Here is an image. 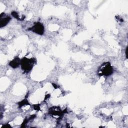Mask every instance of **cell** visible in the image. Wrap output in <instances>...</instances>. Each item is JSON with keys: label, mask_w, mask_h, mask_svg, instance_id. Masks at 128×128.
Here are the masks:
<instances>
[{"label": "cell", "mask_w": 128, "mask_h": 128, "mask_svg": "<svg viewBox=\"0 0 128 128\" xmlns=\"http://www.w3.org/2000/svg\"><path fill=\"white\" fill-rule=\"evenodd\" d=\"M20 62L21 60H20V58L18 56H16L14 58V60H12L9 62L8 64L12 68H18L20 65Z\"/></svg>", "instance_id": "obj_4"}, {"label": "cell", "mask_w": 128, "mask_h": 128, "mask_svg": "<svg viewBox=\"0 0 128 128\" xmlns=\"http://www.w3.org/2000/svg\"><path fill=\"white\" fill-rule=\"evenodd\" d=\"M0 28H2L4 26H6L10 21L11 20V18L10 16H6L4 18H0Z\"/></svg>", "instance_id": "obj_5"}, {"label": "cell", "mask_w": 128, "mask_h": 128, "mask_svg": "<svg viewBox=\"0 0 128 128\" xmlns=\"http://www.w3.org/2000/svg\"><path fill=\"white\" fill-rule=\"evenodd\" d=\"M29 105V103L28 102V100H22V101H21L20 102L18 103V105H19V106L20 107H22V106H24V105Z\"/></svg>", "instance_id": "obj_6"}, {"label": "cell", "mask_w": 128, "mask_h": 128, "mask_svg": "<svg viewBox=\"0 0 128 128\" xmlns=\"http://www.w3.org/2000/svg\"><path fill=\"white\" fill-rule=\"evenodd\" d=\"M36 62V59L34 58H28L26 57H24L21 60V68L24 71V72H29L32 70Z\"/></svg>", "instance_id": "obj_2"}, {"label": "cell", "mask_w": 128, "mask_h": 128, "mask_svg": "<svg viewBox=\"0 0 128 128\" xmlns=\"http://www.w3.org/2000/svg\"><path fill=\"white\" fill-rule=\"evenodd\" d=\"M36 34L40 35H42L44 32V27L42 24L40 22H36L34 23V25L28 29Z\"/></svg>", "instance_id": "obj_3"}, {"label": "cell", "mask_w": 128, "mask_h": 128, "mask_svg": "<svg viewBox=\"0 0 128 128\" xmlns=\"http://www.w3.org/2000/svg\"><path fill=\"white\" fill-rule=\"evenodd\" d=\"M11 14H12V15L14 18H16V19L18 20H22L20 18V16H18V14L17 12H12Z\"/></svg>", "instance_id": "obj_7"}, {"label": "cell", "mask_w": 128, "mask_h": 128, "mask_svg": "<svg viewBox=\"0 0 128 128\" xmlns=\"http://www.w3.org/2000/svg\"><path fill=\"white\" fill-rule=\"evenodd\" d=\"M114 72V69L109 62H104L98 68V76H108L111 75Z\"/></svg>", "instance_id": "obj_1"}]
</instances>
